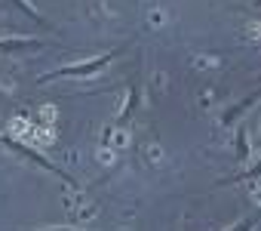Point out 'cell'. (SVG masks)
I'll return each instance as SVG.
<instances>
[{"mask_svg": "<svg viewBox=\"0 0 261 231\" xmlns=\"http://www.w3.org/2000/svg\"><path fill=\"white\" fill-rule=\"evenodd\" d=\"M0 145H7V148H13V151H19L22 157H28V160H34V164H40L43 170H49V173H59V176H62L65 182H71V176H65L62 170H56V167H53V164H49L46 157H40L37 151H31V148H25V145H19V142H13V139H4V136H0Z\"/></svg>", "mask_w": 261, "mask_h": 231, "instance_id": "6da1fadb", "label": "cell"}, {"mask_svg": "<svg viewBox=\"0 0 261 231\" xmlns=\"http://www.w3.org/2000/svg\"><path fill=\"white\" fill-rule=\"evenodd\" d=\"M114 56H117V53H108V56H95V59H92V62H86V65H68V68H62V71H59V77H68V74H92L95 68L108 65Z\"/></svg>", "mask_w": 261, "mask_h": 231, "instance_id": "7a4b0ae2", "label": "cell"}, {"mask_svg": "<svg viewBox=\"0 0 261 231\" xmlns=\"http://www.w3.org/2000/svg\"><path fill=\"white\" fill-rule=\"evenodd\" d=\"M249 176H261V164H258L255 170H249V173H243V176H237V179H249ZM237 179H233V182H237Z\"/></svg>", "mask_w": 261, "mask_h": 231, "instance_id": "3957f363", "label": "cell"}, {"mask_svg": "<svg viewBox=\"0 0 261 231\" xmlns=\"http://www.w3.org/2000/svg\"><path fill=\"white\" fill-rule=\"evenodd\" d=\"M252 225H255V219H246V222H243V225H237V228H233V231H249V228H252Z\"/></svg>", "mask_w": 261, "mask_h": 231, "instance_id": "277c9868", "label": "cell"}, {"mask_svg": "<svg viewBox=\"0 0 261 231\" xmlns=\"http://www.w3.org/2000/svg\"><path fill=\"white\" fill-rule=\"evenodd\" d=\"M56 231H71V228H56Z\"/></svg>", "mask_w": 261, "mask_h": 231, "instance_id": "5b68a950", "label": "cell"}]
</instances>
